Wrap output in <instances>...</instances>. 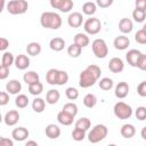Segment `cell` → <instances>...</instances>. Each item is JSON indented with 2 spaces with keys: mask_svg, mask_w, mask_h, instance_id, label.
I'll list each match as a JSON object with an SVG mask.
<instances>
[{
  "mask_svg": "<svg viewBox=\"0 0 146 146\" xmlns=\"http://www.w3.org/2000/svg\"><path fill=\"white\" fill-rule=\"evenodd\" d=\"M102 74V70L98 65L95 64H90L88 65L81 73L79 76V84L81 88H89L92 87L96 81L100 78Z\"/></svg>",
  "mask_w": 146,
  "mask_h": 146,
  "instance_id": "cell-1",
  "label": "cell"
},
{
  "mask_svg": "<svg viewBox=\"0 0 146 146\" xmlns=\"http://www.w3.org/2000/svg\"><path fill=\"white\" fill-rule=\"evenodd\" d=\"M62 17L54 11H44L40 16V24L44 29L57 30L62 26Z\"/></svg>",
  "mask_w": 146,
  "mask_h": 146,
  "instance_id": "cell-2",
  "label": "cell"
},
{
  "mask_svg": "<svg viewBox=\"0 0 146 146\" xmlns=\"http://www.w3.org/2000/svg\"><path fill=\"white\" fill-rule=\"evenodd\" d=\"M46 81L51 86H63L68 81V74L66 71L50 68L46 74Z\"/></svg>",
  "mask_w": 146,
  "mask_h": 146,
  "instance_id": "cell-3",
  "label": "cell"
},
{
  "mask_svg": "<svg viewBox=\"0 0 146 146\" xmlns=\"http://www.w3.org/2000/svg\"><path fill=\"white\" fill-rule=\"evenodd\" d=\"M108 133V129L105 124H96L88 133V140L91 144H97L102 141Z\"/></svg>",
  "mask_w": 146,
  "mask_h": 146,
  "instance_id": "cell-4",
  "label": "cell"
},
{
  "mask_svg": "<svg viewBox=\"0 0 146 146\" xmlns=\"http://www.w3.org/2000/svg\"><path fill=\"white\" fill-rule=\"evenodd\" d=\"M29 9V3L26 0H10L7 2V10L11 15H22Z\"/></svg>",
  "mask_w": 146,
  "mask_h": 146,
  "instance_id": "cell-5",
  "label": "cell"
},
{
  "mask_svg": "<svg viewBox=\"0 0 146 146\" xmlns=\"http://www.w3.org/2000/svg\"><path fill=\"white\" fill-rule=\"evenodd\" d=\"M113 111H114V115L120 120L130 119L132 115V107L124 102H117L114 105Z\"/></svg>",
  "mask_w": 146,
  "mask_h": 146,
  "instance_id": "cell-6",
  "label": "cell"
},
{
  "mask_svg": "<svg viewBox=\"0 0 146 146\" xmlns=\"http://www.w3.org/2000/svg\"><path fill=\"white\" fill-rule=\"evenodd\" d=\"M92 52L97 58H105L108 54V47L103 39H95L91 43Z\"/></svg>",
  "mask_w": 146,
  "mask_h": 146,
  "instance_id": "cell-7",
  "label": "cell"
},
{
  "mask_svg": "<svg viewBox=\"0 0 146 146\" xmlns=\"http://www.w3.org/2000/svg\"><path fill=\"white\" fill-rule=\"evenodd\" d=\"M83 29H84L86 33L91 34V35H95V34H97V33L100 32V30H102V23H100V21L98 18L90 17V18H88L84 22Z\"/></svg>",
  "mask_w": 146,
  "mask_h": 146,
  "instance_id": "cell-8",
  "label": "cell"
},
{
  "mask_svg": "<svg viewBox=\"0 0 146 146\" xmlns=\"http://www.w3.org/2000/svg\"><path fill=\"white\" fill-rule=\"evenodd\" d=\"M50 6L62 13H68L73 8L74 3L72 0H50Z\"/></svg>",
  "mask_w": 146,
  "mask_h": 146,
  "instance_id": "cell-9",
  "label": "cell"
},
{
  "mask_svg": "<svg viewBox=\"0 0 146 146\" xmlns=\"http://www.w3.org/2000/svg\"><path fill=\"white\" fill-rule=\"evenodd\" d=\"M141 55H143V52L139 51L138 49H130V50L125 54V59H127V62H128V64H129L130 66L137 67Z\"/></svg>",
  "mask_w": 146,
  "mask_h": 146,
  "instance_id": "cell-10",
  "label": "cell"
},
{
  "mask_svg": "<svg viewBox=\"0 0 146 146\" xmlns=\"http://www.w3.org/2000/svg\"><path fill=\"white\" fill-rule=\"evenodd\" d=\"M82 22H83V16L81 13L79 11H73L68 15L67 17V24L73 27V29H78L82 25Z\"/></svg>",
  "mask_w": 146,
  "mask_h": 146,
  "instance_id": "cell-11",
  "label": "cell"
},
{
  "mask_svg": "<svg viewBox=\"0 0 146 146\" xmlns=\"http://www.w3.org/2000/svg\"><path fill=\"white\" fill-rule=\"evenodd\" d=\"M18 121H19V113H18V111H16V110H10V111H8V112L5 114L3 122H5L6 125L13 127V125H15Z\"/></svg>",
  "mask_w": 146,
  "mask_h": 146,
  "instance_id": "cell-12",
  "label": "cell"
},
{
  "mask_svg": "<svg viewBox=\"0 0 146 146\" xmlns=\"http://www.w3.org/2000/svg\"><path fill=\"white\" fill-rule=\"evenodd\" d=\"M124 68V63L120 57H113L108 63V70L112 73H120Z\"/></svg>",
  "mask_w": 146,
  "mask_h": 146,
  "instance_id": "cell-13",
  "label": "cell"
},
{
  "mask_svg": "<svg viewBox=\"0 0 146 146\" xmlns=\"http://www.w3.org/2000/svg\"><path fill=\"white\" fill-rule=\"evenodd\" d=\"M30 132L26 128L24 127H18V128H15L13 131H11V137L14 140L16 141H23L25 140L27 137H29Z\"/></svg>",
  "mask_w": 146,
  "mask_h": 146,
  "instance_id": "cell-14",
  "label": "cell"
},
{
  "mask_svg": "<svg viewBox=\"0 0 146 146\" xmlns=\"http://www.w3.org/2000/svg\"><path fill=\"white\" fill-rule=\"evenodd\" d=\"M113 46L115 49L117 50H125L129 46H130V40L128 36L125 35H119L114 39L113 41Z\"/></svg>",
  "mask_w": 146,
  "mask_h": 146,
  "instance_id": "cell-15",
  "label": "cell"
},
{
  "mask_svg": "<svg viewBox=\"0 0 146 146\" xmlns=\"http://www.w3.org/2000/svg\"><path fill=\"white\" fill-rule=\"evenodd\" d=\"M129 89H130V88H129V84H128L127 82H124V81H121V82H119V83L116 84L114 94H115V96H116L117 98L123 99V98H125V97L128 96Z\"/></svg>",
  "mask_w": 146,
  "mask_h": 146,
  "instance_id": "cell-16",
  "label": "cell"
},
{
  "mask_svg": "<svg viewBox=\"0 0 146 146\" xmlns=\"http://www.w3.org/2000/svg\"><path fill=\"white\" fill-rule=\"evenodd\" d=\"M6 90L10 94V95H17L19 94V91L22 90V84L18 80H9L6 84Z\"/></svg>",
  "mask_w": 146,
  "mask_h": 146,
  "instance_id": "cell-17",
  "label": "cell"
},
{
  "mask_svg": "<svg viewBox=\"0 0 146 146\" xmlns=\"http://www.w3.org/2000/svg\"><path fill=\"white\" fill-rule=\"evenodd\" d=\"M44 132H46V136L48 138H50V139H57L60 136V128L58 125H56V124L50 123V124H48L46 127Z\"/></svg>",
  "mask_w": 146,
  "mask_h": 146,
  "instance_id": "cell-18",
  "label": "cell"
},
{
  "mask_svg": "<svg viewBox=\"0 0 146 146\" xmlns=\"http://www.w3.org/2000/svg\"><path fill=\"white\" fill-rule=\"evenodd\" d=\"M132 29H133V23H132V21L130 18L124 17V18L120 19V22H119V30L122 33H124V34L130 33L132 31Z\"/></svg>",
  "mask_w": 146,
  "mask_h": 146,
  "instance_id": "cell-19",
  "label": "cell"
},
{
  "mask_svg": "<svg viewBox=\"0 0 146 146\" xmlns=\"http://www.w3.org/2000/svg\"><path fill=\"white\" fill-rule=\"evenodd\" d=\"M15 66L16 68L18 70H26L29 66H30V58L26 56V55H18L16 58H15Z\"/></svg>",
  "mask_w": 146,
  "mask_h": 146,
  "instance_id": "cell-20",
  "label": "cell"
},
{
  "mask_svg": "<svg viewBox=\"0 0 146 146\" xmlns=\"http://www.w3.org/2000/svg\"><path fill=\"white\" fill-rule=\"evenodd\" d=\"M49 47L51 50L54 51H62L65 47V40L60 36H56V38H52L49 42Z\"/></svg>",
  "mask_w": 146,
  "mask_h": 146,
  "instance_id": "cell-21",
  "label": "cell"
},
{
  "mask_svg": "<svg viewBox=\"0 0 146 146\" xmlns=\"http://www.w3.org/2000/svg\"><path fill=\"white\" fill-rule=\"evenodd\" d=\"M120 133L122 137L129 139V138H132L136 133V128L133 127V124H130V123H127V124H123L120 129Z\"/></svg>",
  "mask_w": 146,
  "mask_h": 146,
  "instance_id": "cell-22",
  "label": "cell"
},
{
  "mask_svg": "<svg viewBox=\"0 0 146 146\" xmlns=\"http://www.w3.org/2000/svg\"><path fill=\"white\" fill-rule=\"evenodd\" d=\"M23 80L26 84L31 86L33 83H36V82H40V76L36 72L34 71H27L26 73H24L23 75Z\"/></svg>",
  "mask_w": 146,
  "mask_h": 146,
  "instance_id": "cell-23",
  "label": "cell"
},
{
  "mask_svg": "<svg viewBox=\"0 0 146 146\" xmlns=\"http://www.w3.org/2000/svg\"><path fill=\"white\" fill-rule=\"evenodd\" d=\"M60 98V94L58 90L56 89H50L47 91V95H46V103L50 104V105H54L56 104Z\"/></svg>",
  "mask_w": 146,
  "mask_h": 146,
  "instance_id": "cell-24",
  "label": "cell"
},
{
  "mask_svg": "<svg viewBox=\"0 0 146 146\" xmlns=\"http://www.w3.org/2000/svg\"><path fill=\"white\" fill-rule=\"evenodd\" d=\"M73 119H74V116L65 113L64 111H60L57 114V121L63 125H71L73 123Z\"/></svg>",
  "mask_w": 146,
  "mask_h": 146,
  "instance_id": "cell-25",
  "label": "cell"
},
{
  "mask_svg": "<svg viewBox=\"0 0 146 146\" xmlns=\"http://www.w3.org/2000/svg\"><path fill=\"white\" fill-rule=\"evenodd\" d=\"M90 40L89 36L86 33H76L74 36V43H76L78 46H80L81 48H84L89 44Z\"/></svg>",
  "mask_w": 146,
  "mask_h": 146,
  "instance_id": "cell-26",
  "label": "cell"
},
{
  "mask_svg": "<svg viewBox=\"0 0 146 146\" xmlns=\"http://www.w3.org/2000/svg\"><path fill=\"white\" fill-rule=\"evenodd\" d=\"M44 107H46V102L44 99L40 98V97H36L33 99L32 102V108L34 112L36 113H42L44 111Z\"/></svg>",
  "mask_w": 146,
  "mask_h": 146,
  "instance_id": "cell-27",
  "label": "cell"
},
{
  "mask_svg": "<svg viewBox=\"0 0 146 146\" xmlns=\"http://www.w3.org/2000/svg\"><path fill=\"white\" fill-rule=\"evenodd\" d=\"M96 10H97V5L95 2H92V1H87L82 6V11H83L84 15L91 16V15H94L96 13Z\"/></svg>",
  "mask_w": 146,
  "mask_h": 146,
  "instance_id": "cell-28",
  "label": "cell"
},
{
  "mask_svg": "<svg viewBox=\"0 0 146 146\" xmlns=\"http://www.w3.org/2000/svg\"><path fill=\"white\" fill-rule=\"evenodd\" d=\"M26 51L30 56H38L41 52V46L38 42H30L26 46Z\"/></svg>",
  "mask_w": 146,
  "mask_h": 146,
  "instance_id": "cell-29",
  "label": "cell"
},
{
  "mask_svg": "<svg viewBox=\"0 0 146 146\" xmlns=\"http://www.w3.org/2000/svg\"><path fill=\"white\" fill-rule=\"evenodd\" d=\"M13 64H15V58L14 55L9 51H5L2 54V58H1V65L6 66V67H10Z\"/></svg>",
  "mask_w": 146,
  "mask_h": 146,
  "instance_id": "cell-30",
  "label": "cell"
},
{
  "mask_svg": "<svg viewBox=\"0 0 146 146\" xmlns=\"http://www.w3.org/2000/svg\"><path fill=\"white\" fill-rule=\"evenodd\" d=\"M97 104V97L94 94H87L83 98V105L88 108H92L95 107Z\"/></svg>",
  "mask_w": 146,
  "mask_h": 146,
  "instance_id": "cell-31",
  "label": "cell"
},
{
  "mask_svg": "<svg viewBox=\"0 0 146 146\" xmlns=\"http://www.w3.org/2000/svg\"><path fill=\"white\" fill-rule=\"evenodd\" d=\"M90 125H91V122L88 117H81L75 122V128L80 129V130H83V131L89 130Z\"/></svg>",
  "mask_w": 146,
  "mask_h": 146,
  "instance_id": "cell-32",
  "label": "cell"
},
{
  "mask_svg": "<svg viewBox=\"0 0 146 146\" xmlns=\"http://www.w3.org/2000/svg\"><path fill=\"white\" fill-rule=\"evenodd\" d=\"M81 51H82V48L80 46H78L76 43H72L71 46H68L67 48V54L70 57H73V58H76L81 55Z\"/></svg>",
  "mask_w": 146,
  "mask_h": 146,
  "instance_id": "cell-33",
  "label": "cell"
},
{
  "mask_svg": "<svg viewBox=\"0 0 146 146\" xmlns=\"http://www.w3.org/2000/svg\"><path fill=\"white\" fill-rule=\"evenodd\" d=\"M15 105L18 107V108H25L27 105H29V98L26 95H18L15 99Z\"/></svg>",
  "mask_w": 146,
  "mask_h": 146,
  "instance_id": "cell-34",
  "label": "cell"
},
{
  "mask_svg": "<svg viewBox=\"0 0 146 146\" xmlns=\"http://www.w3.org/2000/svg\"><path fill=\"white\" fill-rule=\"evenodd\" d=\"M62 111H64L65 113H67V114H70L72 116H75L78 114V106H76V104L70 102V103H66L63 106V110Z\"/></svg>",
  "mask_w": 146,
  "mask_h": 146,
  "instance_id": "cell-35",
  "label": "cell"
},
{
  "mask_svg": "<svg viewBox=\"0 0 146 146\" xmlns=\"http://www.w3.org/2000/svg\"><path fill=\"white\" fill-rule=\"evenodd\" d=\"M43 91V84L41 82H36L33 83L31 86H29V92L33 96H38Z\"/></svg>",
  "mask_w": 146,
  "mask_h": 146,
  "instance_id": "cell-36",
  "label": "cell"
},
{
  "mask_svg": "<svg viewBox=\"0 0 146 146\" xmlns=\"http://www.w3.org/2000/svg\"><path fill=\"white\" fill-rule=\"evenodd\" d=\"M99 88L102 90H105V91L111 90L113 88V80L111 78H103L99 81Z\"/></svg>",
  "mask_w": 146,
  "mask_h": 146,
  "instance_id": "cell-37",
  "label": "cell"
},
{
  "mask_svg": "<svg viewBox=\"0 0 146 146\" xmlns=\"http://www.w3.org/2000/svg\"><path fill=\"white\" fill-rule=\"evenodd\" d=\"M132 18L135 19V22L141 23L146 18V11L140 10V9H133V11H132Z\"/></svg>",
  "mask_w": 146,
  "mask_h": 146,
  "instance_id": "cell-38",
  "label": "cell"
},
{
  "mask_svg": "<svg viewBox=\"0 0 146 146\" xmlns=\"http://www.w3.org/2000/svg\"><path fill=\"white\" fill-rule=\"evenodd\" d=\"M135 40L140 44H146V31H144L143 29L138 30L135 34Z\"/></svg>",
  "mask_w": 146,
  "mask_h": 146,
  "instance_id": "cell-39",
  "label": "cell"
},
{
  "mask_svg": "<svg viewBox=\"0 0 146 146\" xmlns=\"http://www.w3.org/2000/svg\"><path fill=\"white\" fill-rule=\"evenodd\" d=\"M65 95L70 100H75L79 97V91L74 88V87H68L65 90Z\"/></svg>",
  "mask_w": 146,
  "mask_h": 146,
  "instance_id": "cell-40",
  "label": "cell"
},
{
  "mask_svg": "<svg viewBox=\"0 0 146 146\" xmlns=\"http://www.w3.org/2000/svg\"><path fill=\"white\" fill-rule=\"evenodd\" d=\"M72 138L75 140V141H81L86 138V131L83 130H80V129H74L72 131Z\"/></svg>",
  "mask_w": 146,
  "mask_h": 146,
  "instance_id": "cell-41",
  "label": "cell"
},
{
  "mask_svg": "<svg viewBox=\"0 0 146 146\" xmlns=\"http://www.w3.org/2000/svg\"><path fill=\"white\" fill-rule=\"evenodd\" d=\"M135 115L139 121H144L146 120V107L144 106H139L137 107V110L135 111Z\"/></svg>",
  "mask_w": 146,
  "mask_h": 146,
  "instance_id": "cell-42",
  "label": "cell"
},
{
  "mask_svg": "<svg viewBox=\"0 0 146 146\" xmlns=\"http://www.w3.org/2000/svg\"><path fill=\"white\" fill-rule=\"evenodd\" d=\"M137 94L140 97H146V80L140 82L137 87Z\"/></svg>",
  "mask_w": 146,
  "mask_h": 146,
  "instance_id": "cell-43",
  "label": "cell"
},
{
  "mask_svg": "<svg viewBox=\"0 0 146 146\" xmlns=\"http://www.w3.org/2000/svg\"><path fill=\"white\" fill-rule=\"evenodd\" d=\"M8 102H9V95H8V92L1 91L0 92V105L1 106H5V105L8 104Z\"/></svg>",
  "mask_w": 146,
  "mask_h": 146,
  "instance_id": "cell-44",
  "label": "cell"
},
{
  "mask_svg": "<svg viewBox=\"0 0 146 146\" xmlns=\"http://www.w3.org/2000/svg\"><path fill=\"white\" fill-rule=\"evenodd\" d=\"M9 75V67H6L3 65H0V80L7 79Z\"/></svg>",
  "mask_w": 146,
  "mask_h": 146,
  "instance_id": "cell-45",
  "label": "cell"
},
{
  "mask_svg": "<svg viewBox=\"0 0 146 146\" xmlns=\"http://www.w3.org/2000/svg\"><path fill=\"white\" fill-rule=\"evenodd\" d=\"M113 3V0H97L96 5L99 6L100 8H107Z\"/></svg>",
  "mask_w": 146,
  "mask_h": 146,
  "instance_id": "cell-46",
  "label": "cell"
},
{
  "mask_svg": "<svg viewBox=\"0 0 146 146\" xmlns=\"http://www.w3.org/2000/svg\"><path fill=\"white\" fill-rule=\"evenodd\" d=\"M137 67H138L139 70H141V71H146V55H144V54L141 55Z\"/></svg>",
  "mask_w": 146,
  "mask_h": 146,
  "instance_id": "cell-47",
  "label": "cell"
},
{
  "mask_svg": "<svg viewBox=\"0 0 146 146\" xmlns=\"http://www.w3.org/2000/svg\"><path fill=\"white\" fill-rule=\"evenodd\" d=\"M135 5H136V9L146 11V0H136Z\"/></svg>",
  "mask_w": 146,
  "mask_h": 146,
  "instance_id": "cell-48",
  "label": "cell"
},
{
  "mask_svg": "<svg viewBox=\"0 0 146 146\" xmlns=\"http://www.w3.org/2000/svg\"><path fill=\"white\" fill-rule=\"evenodd\" d=\"M0 146H14V141L9 138L1 137L0 138Z\"/></svg>",
  "mask_w": 146,
  "mask_h": 146,
  "instance_id": "cell-49",
  "label": "cell"
},
{
  "mask_svg": "<svg viewBox=\"0 0 146 146\" xmlns=\"http://www.w3.org/2000/svg\"><path fill=\"white\" fill-rule=\"evenodd\" d=\"M9 46V41L6 39V38H0V50L1 51H5Z\"/></svg>",
  "mask_w": 146,
  "mask_h": 146,
  "instance_id": "cell-50",
  "label": "cell"
},
{
  "mask_svg": "<svg viewBox=\"0 0 146 146\" xmlns=\"http://www.w3.org/2000/svg\"><path fill=\"white\" fill-rule=\"evenodd\" d=\"M25 146H39V145H38V143L34 141V140H29V141H26Z\"/></svg>",
  "mask_w": 146,
  "mask_h": 146,
  "instance_id": "cell-51",
  "label": "cell"
},
{
  "mask_svg": "<svg viewBox=\"0 0 146 146\" xmlns=\"http://www.w3.org/2000/svg\"><path fill=\"white\" fill-rule=\"evenodd\" d=\"M140 136H141V138H143V139H145V140H146V125L141 129V131H140Z\"/></svg>",
  "mask_w": 146,
  "mask_h": 146,
  "instance_id": "cell-52",
  "label": "cell"
},
{
  "mask_svg": "<svg viewBox=\"0 0 146 146\" xmlns=\"http://www.w3.org/2000/svg\"><path fill=\"white\" fill-rule=\"evenodd\" d=\"M143 30H144V31H146V23L144 24V26H143Z\"/></svg>",
  "mask_w": 146,
  "mask_h": 146,
  "instance_id": "cell-53",
  "label": "cell"
},
{
  "mask_svg": "<svg viewBox=\"0 0 146 146\" xmlns=\"http://www.w3.org/2000/svg\"><path fill=\"white\" fill-rule=\"evenodd\" d=\"M107 146H117V145H115V144H110V145H107Z\"/></svg>",
  "mask_w": 146,
  "mask_h": 146,
  "instance_id": "cell-54",
  "label": "cell"
}]
</instances>
